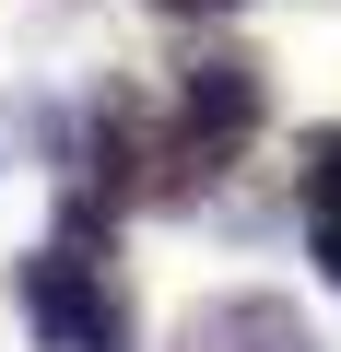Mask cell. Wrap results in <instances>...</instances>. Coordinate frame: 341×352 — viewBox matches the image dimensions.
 I'll use <instances>...</instances> for the list:
<instances>
[{
    "mask_svg": "<svg viewBox=\"0 0 341 352\" xmlns=\"http://www.w3.org/2000/svg\"><path fill=\"white\" fill-rule=\"evenodd\" d=\"M306 247H318V282L341 294V223H306Z\"/></svg>",
    "mask_w": 341,
    "mask_h": 352,
    "instance_id": "8992f818",
    "label": "cell"
},
{
    "mask_svg": "<svg viewBox=\"0 0 341 352\" xmlns=\"http://www.w3.org/2000/svg\"><path fill=\"white\" fill-rule=\"evenodd\" d=\"M153 12H177V24H212V12H236V0H153Z\"/></svg>",
    "mask_w": 341,
    "mask_h": 352,
    "instance_id": "52a82bcc",
    "label": "cell"
},
{
    "mask_svg": "<svg viewBox=\"0 0 341 352\" xmlns=\"http://www.w3.org/2000/svg\"><path fill=\"white\" fill-rule=\"evenodd\" d=\"M12 294H24L36 352H141V305H130L106 235H48V247L12 270Z\"/></svg>",
    "mask_w": 341,
    "mask_h": 352,
    "instance_id": "6da1fadb",
    "label": "cell"
},
{
    "mask_svg": "<svg viewBox=\"0 0 341 352\" xmlns=\"http://www.w3.org/2000/svg\"><path fill=\"white\" fill-rule=\"evenodd\" d=\"M294 200H306V223H341V118L294 141Z\"/></svg>",
    "mask_w": 341,
    "mask_h": 352,
    "instance_id": "5b68a950",
    "label": "cell"
},
{
    "mask_svg": "<svg viewBox=\"0 0 341 352\" xmlns=\"http://www.w3.org/2000/svg\"><path fill=\"white\" fill-rule=\"evenodd\" d=\"M177 352H318V329L282 294H212L177 317Z\"/></svg>",
    "mask_w": 341,
    "mask_h": 352,
    "instance_id": "277c9868",
    "label": "cell"
},
{
    "mask_svg": "<svg viewBox=\"0 0 341 352\" xmlns=\"http://www.w3.org/2000/svg\"><path fill=\"white\" fill-rule=\"evenodd\" d=\"M259 118H271V71H259L247 47H200V59L177 71V129H189L200 153L259 141Z\"/></svg>",
    "mask_w": 341,
    "mask_h": 352,
    "instance_id": "3957f363",
    "label": "cell"
},
{
    "mask_svg": "<svg viewBox=\"0 0 341 352\" xmlns=\"http://www.w3.org/2000/svg\"><path fill=\"white\" fill-rule=\"evenodd\" d=\"M153 176H165V129H153V106L130 82H106L83 106V141H71V188L106 200V212H130V200H153Z\"/></svg>",
    "mask_w": 341,
    "mask_h": 352,
    "instance_id": "7a4b0ae2",
    "label": "cell"
}]
</instances>
